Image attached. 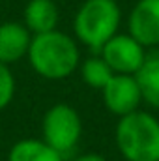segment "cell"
<instances>
[{
    "mask_svg": "<svg viewBox=\"0 0 159 161\" xmlns=\"http://www.w3.org/2000/svg\"><path fill=\"white\" fill-rule=\"evenodd\" d=\"M30 68L47 80H64L80 66L79 41L62 30H51L32 36L28 49Z\"/></svg>",
    "mask_w": 159,
    "mask_h": 161,
    "instance_id": "cell-1",
    "label": "cell"
},
{
    "mask_svg": "<svg viewBox=\"0 0 159 161\" xmlns=\"http://www.w3.org/2000/svg\"><path fill=\"white\" fill-rule=\"evenodd\" d=\"M114 144L125 161H159V118L140 109L118 118Z\"/></svg>",
    "mask_w": 159,
    "mask_h": 161,
    "instance_id": "cell-2",
    "label": "cell"
},
{
    "mask_svg": "<svg viewBox=\"0 0 159 161\" xmlns=\"http://www.w3.org/2000/svg\"><path fill=\"white\" fill-rule=\"evenodd\" d=\"M122 9L116 0H84L73 17L75 40L99 53L101 47L120 32Z\"/></svg>",
    "mask_w": 159,
    "mask_h": 161,
    "instance_id": "cell-3",
    "label": "cell"
},
{
    "mask_svg": "<svg viewBox=\"0 0 159 161\" xmlns=\"http://www.w3.org/2000/svg\"><path fill=\"white\" fill-rule=\"evenodd\" d=\"M41 139L62 156L73 152L82 139V118L69 103L51 105L41 118Z\"/></svg>",
    "mask_w": 159,
    "mask_h": 161,
    "instance_id": "cell-4",
    "label": "cell"
},
{
    "mask_svg": "<svg viewBox=\"0 0 159 161\" xmlns=\"http://www.w3.org/2000/svg\"><path fill=\"white\" fill-rule=\"evenodd\" d=\"M99 54L114 73L135 75L142 68L148 51L129 32H118L101 47Z\"/></svg>",
    "mask_w": 159,
    "mask_h": 161,
    "instance_id": "cell-5",
    "label": "cell"
},
{
    "mask_svg": "<svg viewBox=\"0 0 159 161\" xmlns=\"http://www.w3.org/2000/svg\"><path fill=\"white\" fill-rule=\"evenodd\" d=\"M101 96H103V103H105L107 111L118 118L133 113V111H139L140 103H142L140 86H139L135 75L114 73L111 80L101 88Z\"/></svg>",
    "mask_w": 159,
    "mask_h": 161,
    "instance_id": "cell-6",
    "label": "cell"
},
{
    "mask_svg": "<svg viewBox=\"0 0 159 161\" xmlns=\"http://www.w3.org/2000/svg\"><path fill=\"white\" fill-rule=\"evenodd\" d=\"M127 32L146 49L159 47V0H139L131 8Z\"/></svg>",
    "mask_w": 159,
    "mask_h": 161,
    "instance_id": "cell-7",
    "label": "cell"
},
{
    "mask_svg": "<svg viewBox=\"0 0 159 161\" xmlns=\"http://www.w3.org/2000/svg\"><path fill=\"white\" fill-rule=\"evenodd\" d=\"M30 41L32 34L23 23L17 21L0 23V62L11 66L26 58Z\"/></svg>",
    "mask_w": 159,
    "mask_h": 161,
    "instance_id": "cell-8",
    "label": "cell"
},
{
    "mask_svg": "<svg viewBox=\"0 0 159 161\" xmlns=\"http://www.w3.org/2000/svg\"><path fill=\"white\" fill-rule=\"evenodd\" d=\"M60 9L54 0H28L23 9V25L32 36L58 28Z\"/></svg>",
    "mask_w": 159,
    "mask_h": 161,
    "instance_id": "cell-9",
    "label": "cell"
},
{
    "mask_svg": "<svg viewBox=\"0 0 159 161\" xmlns=\"http://www.w3.org/2000/svg\"><path fill=\"white\" fill-rule=\"evenodd\" d=\"M6 161H66L60 152L49 146L43 139H21L17 141L8 156Z\"/></svg>",
    "mask_w": 159,
    "mask_h": 161,
    "instance_id": "cell-10",
    "label": "cell"
},
{
    "mask_svg": "<svg viewBox=\"0 0 159 161\" xmlns=\"http://www.w3.org/2000/svg\"><path fill=\"white\" fill-rule=\"evenodd\" d=\"M142 101L159 111V53H148L142 68L135 73Z\"/></svg>",
    "mask_w": 159,
    "mask_h": 161,
    "instance_id": "cell-11",
    "label": "cell"
},
{
    "mask_svg": "<svg viewBox=\"0 0 159 161\" xmlns=\"http://www.w3.org/2000/svg\"><path fill=\"white\" fill-rule=\"evenodd\" d=\"M79 73H80V79L86 86L90 88H97L101 90L111 77L114 75V71L109 68V64L101 58V54H94V56H88L86 60H82L79 66Z\"/></svg>",
    "mask_w": 159,
    "mask_h": 161,
    "instance_id": "cell-12",
    "label": "cell"
},
{
    "mask_svg": "<svg viewBox=\"0 0 159 161\" xmlns=\"http://www.w3.org/2000/svg\"><path fill=\"white\" fill-rule=\"evenodd\" d=\"M15 92H17V80L13 77L9 66L0 62V111L9 107V103L15 97Z\"/></svg>",
    "mask_w": 159,
    "mask_h": 161,
    "instance_id": "cell-13",
    "label": "cell"
},
{
    "mask_svg": "<svg viewBox=\"0 0 159 161\" xmlns=\"http://www.w3.org/2000/svg\"><path fill=\"white\" fill-rule=\"evenodd\" d=\"M69 161H109L105 156H101V154H96V152H90V154H80L77 158H73V159Z\"/></svg>",
    "mask_w": 159,
    "mask_h": 161,
    "instance_id": "cell-14",
    "label": "cell"
},
{
    "mask_svg": "<svg viewBox=\"0 0 159 161\" xmlns=\"http://www.w3.org/2000/svg\"><path fill=\"white\" fill-rule=\"evenodd\" d=\"M0 144H2V139H0Z\"/></svg>",
    "mask_w": 159,
    "mask_h": 161,
    "instance_id": "cell-15",
    "label": "cell"
}]
</instances>
